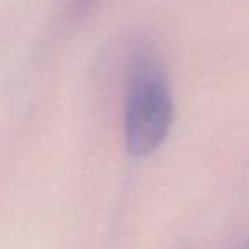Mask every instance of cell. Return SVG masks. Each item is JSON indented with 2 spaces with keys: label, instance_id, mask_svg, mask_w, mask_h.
<instances>
[{
  "label": "cell",
  "instance_id": "1",
  "mask_svg": "<svg viewBox=\"0 0 249 249\" xmlns=\"http://www.w3.org/2000/svg\"><path fill=\"white\" fill-rule=\"evenodd\" d=\"M174 99L166 67L150 48H140L126 70L123 140L133 157L156 152L171 132Z\"/></svg>",
  "mask_w": 249,
  "mask_h": 249
},
{
  "label": "cell",
  "instance_id": "2",
  "mask_svg": "<svg viewBox=\"0 0 249 249\" xmlns=\"http://www.w3.org/2000/svg\"><path fill=\"white\" fill-rule=\"evenodd\" d=\"M99 0H70L69 4V18L80 19L86 14H89L97 5Z\"/></svg>",
  "mask_w": 249,
  "mask_h": 249
},
{
  "label": "cell",
  "instance_id": "3",
  "mask_svg": "<svg viewBox=\"0 0 249 249\" xmlns=\"http://www.w3.org/2000/svg\"><path fill=\"white\" fill-rule=\"evenodd\" d=\"M242 249H249V246H248V248H242Z\"/></svg>",
  "mask_w": 249,
  "mask_h": 249
}]
</instances>
